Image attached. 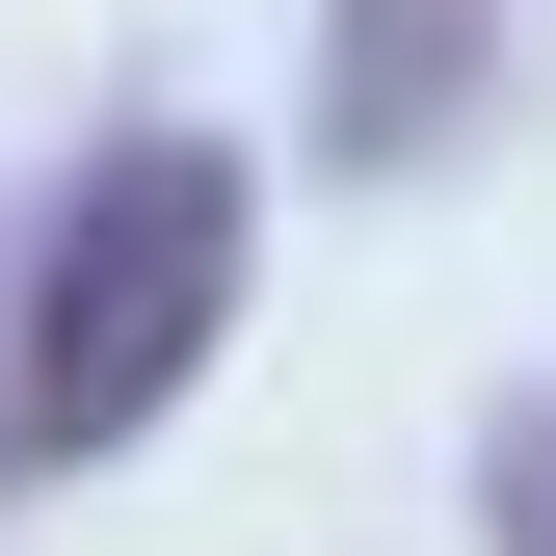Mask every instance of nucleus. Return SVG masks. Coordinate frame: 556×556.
Wrapping results in <instances>:
<instances>
[{
	"instance_id": "obj_1",
	"label": "nucleus",
	"mask_w": 556,
	"mask_h": 556,
	"mask_svg": "<svg viewBox=\"0 0 556 556\" xmlns=\"http://www.w3.org/2000/svg\"><path fill=\"white\" fill-rule=\"evenodd\" d=\"M239 239H265L239 132H106V160L53 186L27 292H0V451L80 477V451H132V425H186V371L239 344Z\"/></svg>"
},
{
	"instance_id": "obj_2",
	"label": "nucleus",
	"mask_w": 556,
	"mask_h": 556,
	"mask_svg": "<svg viewBox=\"0 0 556 556\" xmlns=\"http://www.w3.org/2000/svg\"><path fill=\"white\" fill-rule=\"evenodd\" d=\"M477 53H504V0H344L318 27V132L344 160H425V132L477 106Z\"/></svg>"
},
{
	"instance_id": "obj_3",
	"label": "nucleus",
	"mask_w": 556,
	"mask_h": 556,
	"mask_svg": "<svg viewBox=\"0 0 556 556\" xmlns=\"http://www.w3.org/2000/svg\"><path fill=\"white\" fill-rule=\"evenodd\" d=\"M477 530H504V556H556V371L477 425Z\"/></svg>"
}]
</instances>
